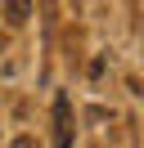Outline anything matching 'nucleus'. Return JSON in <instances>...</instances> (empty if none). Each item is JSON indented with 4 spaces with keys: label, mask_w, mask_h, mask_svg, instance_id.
I'll return each mask as SVG.
<instances>
[{
    "label": "nucleus",
    "mask_w": 144,
    "mask_h": 148,
    "mask_svg": "<svg viewBox=\"0 0 144 148\" xmlns=\"http://www.w3.org/2000/svg\"><path fill=\"white\" fill-rule=\"evenodd\" d=\"M54 148H72V103L68 94H54Z\"/></svg>",
    "instance_id": "obj_1"
},
{
    "label": "nucleus",
    "mask_w": 144,
    "mask_h": 148,
    "mask_svg": "<svg viewBox=\"0 0 144 148\" xmlns=\"http://www.w3.org/2000/svg\"><path fill=\"white\" fill-rule=\"evenodd\" d=\"M5 14H9V23H23L27 14H32V5H23V0H14V5H5Z\"/></svg>",
    "instance_id": "obj_2"
}]
</instances>
